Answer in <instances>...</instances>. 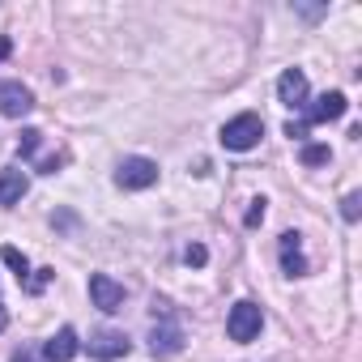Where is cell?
<instances>
[{"mask_svg":"<svg viewBox=\"0 0 362 362\" xmlns=\"http://www.w3.org/2000/svg\"><path fill=\"white\" fill-rule=\"evenodd\" d=\"M260 136H264V119L256 111H243V115L222 124V145L235 149V153H247L252 145H260Z\"/></svg>","mask_w":362,"mask_h":362,"instance_id":"6da1fadb","label":"cell"},{"mask_svg":"<svg viewBox=\"0 0 362 362\" xmlns=\"http://www.w3.org/2000/svg\"><path fill=\"white\" fill-rule=\"evenodd\" d=\"M260 328H264V311H260V303L239 298V303L230 307V315H226V337H230V341H256Z\"/></svg>","mask_w":362,"mask_h":362,"instance_id":"7a4b0ae2","label":"cell"},{"mask_svg":"<svg viewBox=\"0 0 362 362\" xmlns=\"http://www.w3.org/2000/svg\"><path fill=\"white\" fill-rule=\"evenodd\" d=\"M158 315H162V324H153V332H149V349L162 354V358H170V354L184 349V328L170 320L166 303H153V320H158Z\"/></svg>","mask_w":362,"mask_h":362,"instance_id":"3957f363","label":"cell"},{"mask_svg":"<svg viewBox=\"0 0 362 362\" xmlns=\"http://www.w3.org/2000/svg\"><path fill=\"white\" fill-rule=\"evenodd\" d=\"M115 184H119L124 192H145V188H153V184H158V162H149V158H124V162L115 166Z\"/></svg>","mask_w":362,"mask_h":362,"instance_id":"277c9868","label":"cell"},{"mask_svg":"<svg viewBox=\"0 0 362 362\" xmlns=\"http://www.w3.org/2000/svg\"><path fill=\"white\" fill-rule=\"evenodd\" d=\"M90 298H94V307H98V311L115 315V311H124V298H128V290H124L115 277H107V273H94V277H90Z\"/></svg>","mask_w":362,"mask_h":362,"instance_id":"5b68a950","label":"cell"},{"mask_svg":"<svg viewBox=\"0 0 362 362\" xmlns=\"http://www.w3.org/2000/svg\"><path fill=\"white\" fill-rule=\"evenodd\" d=\"M35 111V94L22 81H0V115L5 119H22Z\"/></svg>","mask_w":362,"mask_h":362,"instance_id":"8992f818","label":"cell"},{"mask_svg":"<svg viewBox=\"0 0 362 362\" xmlns=\"http://www.w3.org/2000/svg\"><path fill=\"white\" fill-rule=\"evenodd\" d=\"M303 111H307V119H303V124L311 128V124H332V119H341V115L349 111V103H345V94H341V90H332V94H320L315 103H307Z\"/></svg>","mask_w":362,"mask_h":362,"instance_id":"52a82bcc","label":"cell"},{"mask_svg":"<svg viewBox=\"0 0 362 362\" xmlns=\"http://www.w3.org/2000/svg\"><path fill=\"white\" fill-rule=\"evenodd\" d=\"M90 358H98V362H111V358H124L128 349H132V341L124 337V332H115V328H103V332H94L90 337Z\"/></svg>","mask_w":362,"mask_h":362,"instance_id":"ba28073f","label":"cell"},{"mask_svg":"<svg viewBox=\"0 0 362 362\" xmlns=\"http://www.w3.org/2000/svg\"><path fill=\"white\" fill-rule=\"evenodd\" d=\"M307 73L303 69H286L281 77H277V98L286 103V107H294V111H303L307 107Z\"/></svg>","mask_w":362,"mask_h":362,"instance_id":"9c48e42d","label":"cell"},{"mask_svg":"<svg viewBox=\"0 0 362 362\" xmlns=\"http://www.w3.org/2000/svg\"><path fill=\"white\" fill-rule=\"evenodd\" d=\"M77 349H81V341H77V328H60L56 337H47L43 341V362H73L77 358Z\"/></svg>","mask_w":362,"mask_h":362,"instance_id":"30bf717a","label":"cell"},{"mask_svg":"<svg viewBox=\"0 0 362 362\" xmlns=\"http://www.w3.org/2000/svg\"><path fill=\"white\" fill-rule=\"evenodd\" d=\"M26 192H30V175L22 166H5V170H0V205H5V209H13Z\"/></svg>","mask_w":362,"mask_h":362,"instance_id":"8fae6325","label":"cell"},{"mask_svg":"<svg viewBox=\"0 0 362 362\" xmlns=\"http://www.w3.org/2000/svg\"><path fill=\"white\" fill-rule=\"evenodd\" d=\"M281 273L286 277H303L307 273V256H303V235L298 230L281 235Z\"/></svg>","mask_w":362,"mask_h":362,"instance_id":"7c38bea8","label":"cell"},{"mask_svg":"<svg viewBox=\"0 0 362 362\" xmlns=\"http://www.w3.org/2000/svg\"><path fill=\"white\" fill-rule=\"evenodd\" d=\"M0 260H5V264L18 273V281H26V277H30V260H26V252H18L13 243H9V247H0Z\"/></svg>","mask_w":362,"mask_h":362,"instance_id":"4fadbf2b","label":"cell"},{"mask_svg":"<svg viewBox=\"0 0 362 362\" xmlns=\"http://www.w3.org/2000/svg\"><path fill=\"white\" fill-rule=\"evenodd\" d=\"M39 145H43V132H39V128H22V136H18V158H35Z\"/></svg>","mask_w":362,"mask_h":362,"instance_id":"5bb4252c","label":"cell"},{"mask_svg":"<svg viewBox=\"0 0 362 362\" xmlns=\"http://www.w3.org/2000/svg\"><path fill=\"white\" fill-rule=\"evenodd\" d=\"M298 158H303V166H328L332 153H328V145H303Z\"/></svg>","mask_w":362,"mask_h":362,"instance_id":"9a60e30c","label":"cell"},{"mask_svg":"<svg viewBox=\"0 0 362 362\" xmlns=\"http://www.w3.org/2000/svg\"><path fill=\"white\" fill-rule=\"evenodd\" d=\"M341 218H345V222H358V218H362V197H358V192H349V197L341 201Z\"/></svg>","mask_w":362,"mask_h":362,"instance_id":"2e32d148","label":"cell"},{"mask_svg":"<svg viewBox=\"0 0 362 362\" xmlns=\"http://www.w3.org/2000/svg\"><path fill=\"white\" fill-rule=\"evenodd\" d=\"M52 277H56V273H52V269H39V273H35V277H26V281H22V286H26V290H30V294H39V290H43V286H47V281H52Z\"/></svg>","mask_w":362,"mask_h":362,"instance_id":"e0dca14e","label":"cell"},{"mask_svg":"<svg viewBox=\"0 0 362 362\" xmlns=\"http://www.w3.org/2000/svg\"><path fill=\"white\" fill-rule=\"evenodd\" d=\"M243 222H247V226H260V222H264V197H256V201H252V209H247V218H243Z\"/></svg>","mask_w":362,"mask_h":362,"instance_id":"ac0fdd59","label":"cell"},{"mask_svg":"<svg viewBox=\"0 0 362 362\" xmlns=\"http://www.w3.org/2000/svg\"><path fill=\"white\" fill-rule=\"evenodd\" d=\"M184 260H188V264H197V269H201V264H205V260H209V252H205V247H201V243H192V247H188V252H184Z\"/></svg>","mask_w":362,"mask_h":362,"instance_id":"d6986e66","label":"cell"},{"mask_svg":"<svg viewBox=\"0 0 362 362\" xmlns=\"http://www.w3.org/2000/svg\"><path fill=\"white\" fill-rule=\"evenodd\" d=\"M298 13H303L307 22H320V18H324L328 9H324V5H298Z\"/></svg>","mask_w":362,"mask_h":362,"instance_id":"ffe728a7","label":"cell"},{"mask_svg":"<svg viewBox=\"0 0 362 362\" xmlns=\"http://www.w3.org/2000/svg\"><path fill=\"white\" fill-rule=\"evenodd\" d=\"M286 136H290V141H307V124H303V119H298V124L290 119V124H286Z\"/></svg>","mask_w":362,"mask_h":362,"instance_id":"44dd1931","label":"cell"},{"mask_svg":"<svg viewBox=\"0 0 362 362\" xmlns=\"http://www.w3.org/2000/svg\"><path fill=\"white\" fill-rule=\"evenodd\" d=\"M13 362H43V358H35V349H18Z\"/></svg>","mask_w":362,"mask_h":362,"instance_id":"7402d4cb","label":"cell"},{"mask_svg":"<svg viewBox=\"0 0 362 362\" xmlns=\"http://www.w3.org/2000/svg\"><path fill=\"white\" fill-rule=\"evenodd\" d=\"M9 52H13V43H9V35H0V60H5Z\"/></svg>","mask_w":362,"mask_h":362,"instance_id":"603a6c76","label":"cell"},{"mask_svg":"<svg viewBox=\"0 0 362 362\" xmlns=\"http://www.w3.org/2000/svg\"><path fill=\"white\" fill-rule=\"evenodd\" d=\"M5 324H9V311H5V298H0V332H5Z\"/></svg>","mask_w":362,"mask_h":362,"instance_id":"cb8c5ba5","label":"cell"}]
</instances>
